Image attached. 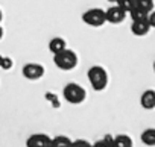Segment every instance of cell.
<instances>
[{"instance_id":"cell-1","label":"cell","mask_w":155,"mask_h":147,"mask_svg":"<svg viewBox=\"0 0 155 147\" xmlns=\"http://www.w3.org/2000/svg\"><path fill=\"white\" fill-rule=\"evenodd\" d=\"M87 75H88V81H90L94 91H102V90L107 88V85H108V73L104 67L93 65V67H90Z\"/></svg>"},{"instance_id":"cell-2","label":"cell","mask_w":155,"mask_h":147,"mask_svg":"<svg viewBox=\"0 0 155 147\" xmlns=\"http://www.w3.org/2000/svg\"><path fill=\"white\" fill-rule=\"evenodd\" d=\"M53 62L59 70L68 71V70H73L78 65V55L70 49H64V50L53 55Z\"/></svg>"},{"instance_id":"cell-3","label":"cell","mask_w":155,"mask_h":147,"mask_svg":"<svg viewBox=\"0 0 155 147\" xmlns=\"http://www.w3.org/2000/svg\"><path fill=\"white\" fill-rule=\"evenodd\" d=\"M62 96H64V99L68 102V103H71V105H79V103H82L85 99H87V93H85V90L79 85V84H67L65 87H64V91H62Z\"/></svg>"},{"instance_id":"cell-4","label":"cell","mask_w":155,"mask_h":147,"mask_svg":"<svg viewBox=\"0 0 155 147\" xmlns=\"http://www.w3.org/2000/svg\"><path fill=\"white\" fill-rule=\"evenodd\" d=\"M82 21L93 27H101L107 23V14L101 8H91L82 14Z\"/></svg>"},{"instance_id":"cell-5","label":"cell","mask_w":155,"mask_h":147,"mask_svg":"<svg viewBox=\"0 0 155 147\" xmlns=\"http://www.w3.org/2000/svg\"><path fill=\"white\" fill-rule=\"evenodd\" d=\"M43 75H44V67L41 64L29 62L23 67V76L29 81H38L43 78Z\"/></svg>"},{"instance_id":"cell-6","label":"cell","mask_w":155,"mask_h":147,"mask_svg":"<svg viewBox=\"0 0 155 147\" xmlns=\"http://www.w3.org/2000/svg\"><path fill=\"white\" fill-rule=\"evenodd\" d=\"M26 147H52V138L46 133H34L28 138Z\"/></svg>"},{"instance_id":"cell-7","label":"cell","mask_w":155,"mask_h":147,"mask_svg":"<svg viewBox=\"0 0 155 147\" xmlns=\"http://www.w3.org/2000/svg\"><path fill=\"white\" fill-rule=\"evenodd\" d=\"M105 14H107V21L108 23H113V24H119V23H122L126 18V12L119 5L108 8L105 11Z\"/></svg>"},{"instance_id":"cell-8","label":"cell","mask_w":155,"mask_h":147,"mask_svg":"<svg viewBox=\"0 0 155 147\" xmlns=\"http://www.w3.org/2000/svg\"><path fill=\"white\" fill-rule=\"evenodd\" d=\"M150 29H152V27H150V24H149L147 20L132 21V24H131V32H132L134 35H137V37H144V35H147Z\"/></svg>"},{"instance_id":"cell-9","label":"cell","mask_w":155,"mask_h":147,"mask_svg":"<svg viewBox=\"0 0 155 147\" xmlns=\"http://www.w3.org/2000/svg\"><path fill=\"white\" fill-rule=\"evenodd\" d=\"M140 105L143 109H153L155 108V90H146L140 97Z\"/></svg>"},{"instance_id":"cell-10","label":"cell","mask_w":155,"mask_h":147,"mask_svg":"<svg viewBox=\"0 0 155 147\" xmlns=\"http://www.w3.org/2000/svg\"><path fill=\"white\" fill-rule=\"evenodd\" d=\"M64 49H67V43H65L64 38L55 37V38L50 40V43H49V50H50L53 55L58 53V52H61V50H64Z\"/></svg>"},{"instance_id":"cell-11","label":"cell","mask_w":155,"mask_h":147,"mask_svg":"<svg viewBox=\"0 0 155 147\" xmlns=\"http://www.w3.org/2000/svg\"><path fill=\"white\" fill-rule=\"evenodd\" d=\"M141 142L144 145H149V147H153L155 145V129L153 127L144 129L141 132Z\"/></svg>"},{"instance_id":"cell-12","label":"cell","mask_w":155,"mask_h":147,"mask_svg":"<svg viewBox=\"0 0 155 147\" xmlns=\"http://www.w3.org/2000/svg\"><path fill=\"white\" fill-rule=\"evenodd\" d=\"M113 147H132V139L131 136L122 133V135H116L114 141H113Z\"/></svg>"},{"instance_id":"cell-13","label":"cell","mask_w":155,"mask_h":147,"mask_svg":"<svg viewBox=\"0 0 155 147\" xmlns=\"http://www.w3.org/2000/svg\"><path fill=\"white\" fill-rule=\"evenodd\" d=\"M71 139L65 135H58L52 138V147H71Z\"/></svg>"},{"instance_id":"cell-14","label":"cell","mask_w":155,"mask_h":147,"mask_svg":"<svg viewBox=\"0 0 155 147\" xmlns=\"http://www.w3.org/2000/svg\"><path fill=\"white\" fill-rule=\"evenodd\" d=\"M129 17H131V20L132 21H140V20H147V17H149V12H146V11H143V9H140V8H134L131 12H129Z\"/></svg>"},{"instance_id":"cell-15","label":"cell","mask_w":155,"mask_h":147,"mask_svg":"<svg viewBox=\"0 0 155 147\" xmlns=\"http://www.w3.org/2000/svg\"><path fill=\"white\" fill-rule=\"evenodd\" d=\"M116 5H119L126 14H129L135 8V0H117Z\"/></svg>"},{"instance_id":"cell-16","label":"cell","mask_w":155,"mask_h":147,"mask_svg":"<svg viewBox=\"0 0 155 147\" xmlns=\"http://www.w3.org/2000/svg\"><path fill=\"white\" fill-rule=\"evenodd\" d=\"M135 6L146 12H150L153 11V0H135Z\"/></svg>"},{"instance_id":"cell-17","label":"cell","mask_w":155,"mask_h":147,"mask_svg":"<svg viewBox=\"0 0 155 147\" xmlns=\"http://www.w3.org/2000/svg\"><path fill=\"white\" fill-rule=\"evenodd\" d=\"M113 141H114V136H111V135H105L102 139L93 142V147H113Z\"/></svg>"},{"instance_id":"cell-18","label":"cell","mask_w":155,"mask_h":147,"mask_svg":"<svg viewBox=\"0 0 155 147\" xmlns=\"http://www.w3.org/2000/svg\"><path fill=\"white\" fill-rule=\"evenodd\" d=\"M71 147H93V144L88 142L87 139H74L71 142Z\"/></svg>"},{"instance_id":"cell-19","label":"cell","mask_w":155,"mask_h":147,"mask_svg":"<svg viewBox=\"0 0 155 147\" xmlns=\"http://www.w3.org/2000/svg\"><path fill=\"white\" fill-rule=\"evenodd\" d=\"M12 67V59L8 58V56H3L2 58V62H0V68H3V70H9Z\"/></svg>"},{"instance_id":"cell-20","label":"cell","mask_w":155,"mask_h":147,"mask_svg":"<svg viewBox=\"0 0 155 147\" xmlns=\"http://www.w3.org/2000/svg\"><path fill=\"white\" fill-rule=\"evenodd\" d=\"M147 21L150 24V27H155V9L149 12V17H147Z\"/></svg>"},{"instance_id":"cell-21","label":"cell","mask_w":155,"mask_h":147,"mask_svg":"<svg viewBox=\"0 0 155 147\" xmlns=\"http://www.w3.org/2000/svg\"><path fill=\"white\" fill-rule=\"evenodd\" d=\"M3 38V29H2V26H0V40Z\"/></svg>"},{"instance_id":"cell-22","label":"cell","mask_w":155,"mask_h":147,"mask_svg":"<svg viewBox=\"0 0 155 147\" xmlns=\"http://www.w3.org/2000/svg\"><path fill=\"white\" fill-rule=\"evenodd\" d=\"M2 20H3V14H2V11H0V23H2Z\"/></svg>"},{"instance_id":"cell-23","label":"cell","mask_w":155,"mask_h":147,"mask_svg":"<svg viewBox=\"0 0 155 147\" xmlns=\"http://www.w3.org/2000/svg\"><path fill=\"white\" fill-rule=\"evenodd\" d=\"M108 2H117V0H108Z\"/></svg>"},{"instance_id":"cell-24","label":"cell","mask_w":155,"mask_h":147,"mask_svg":"<svg viewBox=\"0 0 155 147\" xmlns=\"http://www.w3.org/2000/svg\"><path fill=\"white\" fill-rule=\"evenodd\" d=\"M153 71H155V62H153Z\"/></svg>"},{"instance_id":"cell-25","label":"cell","mask_w":155,"mask_h":147,"mask_svg":"<svg viewBox=\"0 0 155 147\" xmlns=\"http://www.w3.org/2000/svg\"><path fill=\"white\" fill-rule=\"evenodd\" d=\"M2 58H3V56H0V62H2Z\"/></svg>"}]
</instances>
